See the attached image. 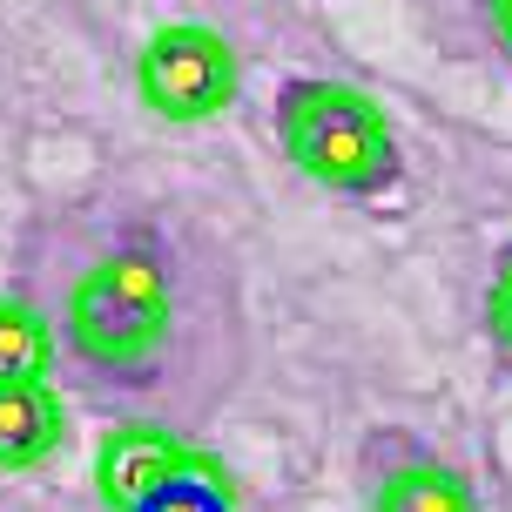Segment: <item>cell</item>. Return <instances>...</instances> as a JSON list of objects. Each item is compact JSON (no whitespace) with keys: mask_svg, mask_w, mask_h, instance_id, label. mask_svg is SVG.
Listing matches in <instances>:
<instances>
[{"mask_svg":"<svg viewBox=\"0 0 512 512\" xmlns=\"http://www.w3.org/2000/svg\"><path fill=\"white\" fill-rule=\"evenodd\" d=\"M169 331H176V290H169V263L149 236L108 243L61 304V344L81 371L115 384L155 378V364L169 358Z\"/></svg>","mask_w":512,"mask_h":512,"instance_id":"6da1fadb","label":"cell"},{"mask_svg":"<svg viewBox=\"0 0 512 512\" xmlns=\"http://www.w3.org/2000/svg\"><path fill=\"white\" fill-rule=\"evenodd\" d=\"M270 128H277V149L290 155V169L317 189H337V196H384L405 169L391 115L351 81L290 75L277 88Z\"/></svg>","mask_w":512,"mask_h":512,"instance_id":"7a4b0ae2","label":"cell"},{"mask_svg":"<svg viewBox=\"0 0 512 512\" xmlns=\"http://www.w3.org/2000/svg\"><path fill=\"white\" fill-rule=\"evenodd\" d=\"M135 95L155 122H209L243 95V61L209 21H162L135 54Z\"/></svg>","mask_w":512,"mask_h":512,"instance_id":"3957f363","label":"cell"},{"mask_svg":"<svg viewBox=\"0 0 512 512\" xmlns=\"http://www.w3.org/2000/svg\"><path fill=\"white\" fill-rule=\"evenodd\" d=\"M364 512H486L459 465L411 432H371L358 452Z\"/></svg>","mask_w":512,"mask_h":512,"instance_id":"277c9868","label":"cell"},{"mask_svg":"<svg viewBox=\"0 0 512 512\" xmlns=\"http://www.w3.org/2000/svg\"><path fill=\"white\" fill-rule=\"evenodd\" d=\"M196 465H209V459L189 438L162 432V425H115L95 445V492H102L108 512H128L142 492H155L176 472H196Z\"/></svg>","mask_w":512,"mask_h":512,"instance_id":"5b68a950","label":"cell"},{"mask_svg":"<svg viewBox=\"0 0 512 512\" xmlns=\"http://www.w3.org/2000/svg\"><path fill=\"white\" fill-rule=\"evenodd\" d=\"M68 405L48 378L0 384V472H41L68 445Z\"/></svg>","mask_w":512,"mask_h":512,"instance_id":"8992f818","label":"cell"},{"mask_svg":"<svg viewBox=\"0 0 512 512\" xmlns=\"http://www.w3.org/2000/svg\"><path fill=\"white\" fill-rule=\"evenodd\" d=\"M54 364H61L54 324L27 297H0V384L54 378Z\"/></svg>","mask_w":512,"mask_h":512,"instance_id":"52a82bcc","label":"cell"},{"mask_svg":"<svg viewBox=\"0 0 512 512\" xmlns=\"http://www.w3.org/2000/svg\"><path fill=\"white\" fill-rule=\"evenodd\" d=\"M128 512H236V506H230L223 472L216 465H196V472H176V479H162L155 492H142Z\"/></svg>","mask_w":512,"mask_h":512,"instance_id":"ba28073f","label":"cell"},{"mask_svg":"<svg viewBox=\"0 0 512 512\" xmlns=\"http://www.w3.org/2000/svg\"><path fill=\"white\" fill-rule=\"evenodd\" d=\"M486 337L499 364H512V243L492 256V277H486Z\"/></svg>","mask_w":512,"mask_h":512,"instance_id":"9c48e42d","label":"cell"},{"mask_svg":"<svg viewBox=\"0 0 512 512\" xmlns=\"http://www.w3.org/2000/svg\"><path fill=\"white\" fill-rule=\"evenodd\" d=\"M486 7V34L499 41V54L512 61V0H479Z\"/></svg>","mask_w":512,"mask_h":512,"instance_id":"30bf717a","label":"cell"}]
</instances>
